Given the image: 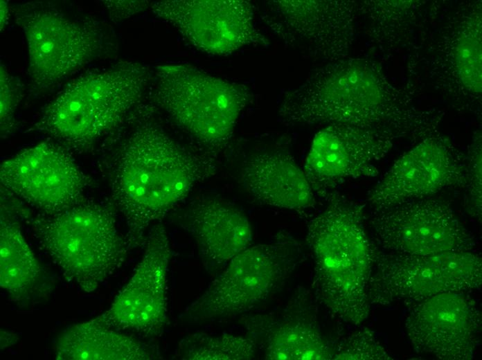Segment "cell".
Masks as SVG:
<instances>
[{"mask_svg":"<svg viewBox=\"0 0 482 360\" xmlns=\"http://www.w3.org/2000/svg\"><path fill=\"white\" fill-rule=\"evenodd\" d=\"M215 170L214 159L188 150L158 125L134 128L118 144L109 166L111 199L125 219L129 246L145 245L150 225Z\"/></svg>","mask_w":482,"mask_h":360,"instance_id":"1","label":"cell"},{"mask_svg":"<svg viewBox=\"0 0 482 360\" xmlns=\"http://www.w3.org/2000/svg\"><path fill=\"white\" fill-rule=\"evenodd\" d=\"M327 199L307 224L314 296L333 316L358 325L370 313L368 289L377 249L366 232L364 205L333 194Z\"/></svg>","mask_w":482,"mask_h":360,"instance_id":"2","label":"cell"},{"mask_svg":"<svg viewBox=\"0 0 482 360\" xmlns=\"http://www.w3.org/2000/svg\"><path fill=\"white\" fill-rule=\"evenodd\" d=\"M149 68L119 62L69 83L43 109L37 129L63 146L82 151L120 125L142 100Z\"/></svg>","mask_w":482,"mask_h":360,"instance_id":"3","label":"cell"},{"mask_svg":"<svg viewBox=\"0 0 482 360\" xmlns=\"http://www.w3.org/2000/svg\"><path fill=\"white\" fill-rule=\"evenodd\" d=\"M33 236L64 277L85 292L97 289L123 264L129 247L107 206L86 199L32 222Z\"/></svg>","mask_w":482,"mask_h":360,"instance_id":"4","label":"cell"},{"mask_svg":"<svg viewBox=\"0 0 482 360\" xmlns=\"http://www.w3.org/2000/svg\"><path fill=\"white\" fill-rule=\"evenodd\" d=\"M154 75L153 100L170 120L213 155L225 148L249 88L186 64H160Z\"/></svg>","mask_w":482,"mask_h":360,"instance_id":"5","label":"cell"},{"mask_svg":"<svg viewBox=\"0 0 482 360\" xmlns=\"http://www.w3.org/2000/svg\"><path fill=\"white\" fill-rule=\"evenodd\" d=\"M392 116L384 105L373 69L359 60L319 69L284 92L278 111L279 120L289 126L340 123L373 127Z\"/></svg>","mask_w":482,"mask_h":360,"instance_id":"6","label":"cell"},{"mask_svg":"<svg viewBox=\"0 0 482 360\" xmlns=\"http://www.w3.org/2000/svg\"><path fill=\"white\" fill-rule=\"evenodd\" d=\"M26 37L28 74L37 91H48L90 62L114 52L113 37L98 21L70 17L49 3L14 8Z\"/></svg>","mask_w":482,"mask_h":360,"instance_id":"7","label":"cell"},{"mask_svg":"<svg viewBox=\"0 0 482 360\" xmlns=\"http://www.w3.org/2000/svg\"><path fill=\"white\" fill-rule=\"evenodd\" d=\"M301 258V245L284 231L269 243L249 246L229 261L182 316L198 322L247 312L283 284Z\"/></svg>","mask_w":482,"mask_h":360,"instance_id":"8","label":"cell"},{"mask_svg":"<svg viewBox=\"0 0 482 360\" xmlns=\"http://www.w3.org/2000/svg\"><path fill=\"white\" fill-rule=\"evenodd\" d=\"M481 283V257L473 251L409 255L377 249L368 294L371 305H411L443 293H467Z\"/></svg>","mask_w":482,"mask_h":360,"instance_id":"9","label":"cell"},{"mask_svg":"<svg viewBox=\"0 0 482 360\" xmlns=\"http://www.w3.org/2000/svg\"><path fill=\"white\" fill-rule=\"evenodd\" d=\"M370 222L385 251L429 255L473 251L476 240L451 204L430 197L373 210Z\"/></svg>","mask_w":482,"mask_h":360,"instance_id":"10","label":"cell"},{"mask_svg":"<svg viewBox=\"0 0 482 360\" xmlns=\"http://www.w3.org/2000/svg\"><path fill=\"white\" fill-rule=\"evenodd\" d=\"M154 15L171 25L190 45L212 55H226L249 46H267L254 8L244 0L154 1Z\"/></svg>","mask_w":482,"mask_h":360,"instance_id":"11","label":"cell"},{"mask_svg":"<svg viewBox=\"0 0 482 360\" xmlns=\"http://www.w3.org/2000/svg\"><path fill=\"white\" fill-rule=\"evenodd\" d=\"M143 255L132 278L97 319L106 326L142 338L161 336L168 323V269L170 258L165 227L147 233Z\"/></svg>","mask_w":482,"mask_h":360,"instance_id":"12","label":"cell"},{"mask_svg":"<svg viewBox=\"0 0 482 360\" xmlns=\"http://www.w3.org/2000/svg\"><path fill=\"white\" fill-rule=\"evenodd\" d=\"M1 184L16 195L52 214L85 199L87 179L66 148L42 142L4 161Z\"/></svg>","mask_w":482,"mask_h":360,"instance_id":"13","label":"cell"},{"mask_svg":"<svg viewBox=\"0 0 482 360\" xmlns=\"http://www.w3.org/2000/svg\"><path fill=\"white\" fill-rule=\"evenodd\" d=\"M405 330L418 352L440 359L469 360L480 342L481 314L467 293H443L414 304Z\"/></svg>","mask_w":482,"mask_h":360,"instance_id":"14","label":"cell"},{"mask_svg":"<svg viewBox=\"0 0 482 360\" xmlns=\"http://www.w3.org/2000/svg\"><path fill=\"white\" fill-rule=\"evenodd\" d=\"M373 127L332 123L314 137L303 171L314 193L328 198L346 180L375 177L389 147Z\"/></svg>","mask_w":482,"mask_h":360,"instance_id":"15","label":"cell"},{"mask_svg":"<svg viewBox=\"0 0 482 360\" xmlns=\"http://www.w3.org/2000/svg\"><path fill=\"white\" fill-rule=\"evenodd\" d=\"M262 18L285 46L309 58L336 55L347 45L350 11L345 3L318 0L267 1Z\"/></svg>","mask_w":482,"mask_h":360,"instance_id":"16","label":"cell"},{"mask_svg":"<svg viewBox=\"0 0 482 360\" xmlns=\"http://www.w3.org/2000/svg\"><path fill=\"white\" fill-rule=\"evenodd\" d=\"M465 186L466 163L441 141L427 138L394 163L370 191L368 201L377 210Z\"/></svg>","mask_w":482,"mask_h":360,"instance_id":"17","label":"cell"},{"mask_svg":"<svg viewBox=\"0 0 482 360\" xmlns=\"http://www.w3.org/2000/svg\"><path fill=\"white\" fill-rule=\"evenodd\" d=\"M175 218L195 239L202 263L211 273L224 268L252 240V228L244 213L216 197L196 199Z\"/></svg>","mask_w":482,"mask_h":360,"instance_id":"18","label":"cell"},{"mask_svg":"<svg viewBox=\"0 0 482 360\" xmlns=\"http://www.w3.org/2000/svg\"><path fill=\"white\" fill-rule=\"evenodd\" d=\"M295 298L280 314L247 316L242 323L259 343L265 359H332L333 349L323 337L311 307Z\"/></svg>","mask_w":482,"mask_h":360,"instance_id":"19","label":"cell"},{"mask_svg":"<svg viewBox=\"0 0 482 360\" xmlns=\"http://www.w3.org/2000/svg\"><path fill=\"white\" fill-rule=\"evenodd\" d=\"M240 174L244 189L262 204L299 210L315 202L303 170L287 152L254 154L243 161Z\"/></svg>","mask_w":482,"mask_h":360,"instance_id":"20","label":"cell"},{"mask_svg":"<svg viewBox=\"0 0 482 360\" xmlns=\"http://www.w3.org/2000/svg\"><path fill=\"white\" fill-rule=\"evenodd\" d=\"M55 357L58 360L162 359L156 345L110 328L97 318L63 330L55 341Z\"/></svg>","mask_w":482,"mask_h":360,"instance_id":"21","label":"cell"},{"mask_svg":"<svg viewBox=\"0 0 482 360\" xmlns=\"http://www.w3.org/2000/svg\"><path fill=\"white\" fill-rule=\"evenodd\" d=\"M0 285L17 304L31 298L41 269L19 226L1 214L0 219Z\"/></svg>","mask_w":482,"mask_h":360,"instance_id":"22","label":"cell"},{"mask_svg":"<svg viewBox=\"0 0 482 360\" xmlns=\"http://www.w3.org/2000/svg\"><path fill=\"white\" fill-rule=\"evenodd\" d=\"M256 348L252 336L195 332L179 341L176 356L182 360H248L255 357Z\"/></svg>","mask_w":482,"mask_h":360,"instance_id":"23","label":"cell"},{"mask_svg":"<svg viewBox=\"0 0 482 360\" xmlns=\"http://www.w3.org/2000/svg\"><path fill=\"white\" fill-rule=\"evenodd\" d=\"M392 359L368 328L356 331L344 338L333 349L332 359L386 360Z\"/></svg>","mask_w":482,"mask_h":360,"instance_id":"24","label":"cell"},{"mask_svg":"<svg viewBox=\"0 0 482 360\" xmlns=\"http://www.w3.org/2000/svg\"><path fill=\"white\" fill-rule=\"evenodd\" d=\"M456 64L464 85L475 92L481 91V42L478 36L468 34L460 40Z\"/></svg>","mask_w":482,"mask_h":360,"instance_id":"25","label":"cell"},{"mask_svg":"<svg viewBox=\"0 0 482 360\" xmlns=\"http://www.w3.org/2000/svg\"><path fill=\"white\" fill-rule=\"evenodd\" d=\"M1 135L8 134L15 125V112L19 102V91L12 77L1 64Z\"/></svg>","mask_w":482,"mask_h":360,"instance_id":"26","label":"cell"},{"mask_svg":"<svg viewBox=\"0 0 482 360\" xmlns=\"http://www.w3.org/2000/svg\"><path fill=\"white\" fill-rule=\"evenodd\" d=\"M481 149L478 144L466 163V186L469 200L474 207L475 213L481 215Z\"/></svg>","mask_w":482,"mask_h":360,"instance_id":"27","label":"cell"},{"mask_svg":"<svg viewBox=\"0 0 482 360\" xmlns=\"http://www.w3.org/2000/svg\"><path fill=\"white\" fill-rule=\"evenodd\" d=\"M113 21H120L148 8L152 3L149 1H102Z\"/></svg>","mask_w":482,"mask_h":360,"instance_id":"28","label":"cell"},{"mask_svg":"<svg viewBox=\"0 0 482 360\" xmlns=\"http://www.w3.org/2000/svg\"><path fill=\"white\" fill-rule=\"evenodd\" d=\"M1 30L4 28L8 19L9 8L8 1H1Z\"/></svg>","mask_w":482,"mask_h":360,"instance_id":"29","label":"cell"}]
</instances>
